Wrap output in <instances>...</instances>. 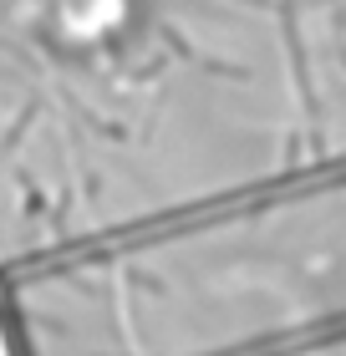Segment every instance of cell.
I'll list each match as a JSON object with an SVG mask.
<instances>
[]
</instances>
